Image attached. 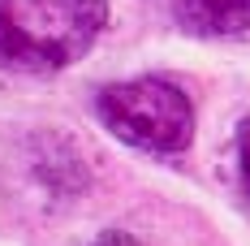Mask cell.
Listing matches in <instances>:
<instances>
[{
	"label": "cell",
	"instance_id": "1",
	"mask_svg": "<svg viewBox=\"0 0 250 246\" xmlns=\"http://www.w3.org/2000/svg\"><path fill=\"white\" fill-rule=\"evenodd\" d=\"M108 0H0V74H56L82 61Z\"/></svg>",
	"mask_w": 250,
	"mask_h": 246
},
{
	"label": "cell",
	"instance_id": "2",
	"mask_svg": "<svg viewBox=\"0 0 250 246\" xmlns=\"http://www.w3.org/2000/svg\"><path fill=\"white\" fill-rule=\"evenodd\" d=\"M95 117L121 143L151 156H181L194 138V104L164 78H129L95 95Z\"/></svg>",
	"mask_w": 250,
	"mask_h": 246
},
{
	"label": "cell",
	"instance_id": "3",
	"mask_svg": "<svg viewBox=\"0 0 250 246\" xmlns=\"http://www.w3.org/2000/svg\"><path fill=\"white\" fill-rule=\"evenodd\" d=\"M173 22L203 39H225L250 30V0H164Z\"/></svg>",
	"mask_w": 250,
	"mask_h": 246
},
{
	"label": "cell",
	"instance_id": "4",
	"mask_svg": "<svg viewBox=\"0 0 250 246\" xmlns=\"http://www.w3.org/2000/svg\"><path fill=\"white\" fill-rule=\"evenodd\" d=\"M233 195L250 216V121L237 130V143H233Z\"/></svg>",
	"mask_w": 250,
	"mask_h": 246
}]
</instances>
